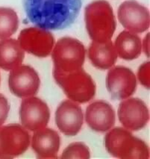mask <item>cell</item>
Returning a JSON list of instances; mask_svg holds the SVG:
<instances>
[{
	"label": "cell",
	"instance_id": "22",
	"mask_svg": "<svg viewBox=\"0 0 150 159\" xmlns=\"http://www.w3.org/2000/svg\"><path fill=\"white\" fill-rule=\"evenodd\" d=\"M10 111V104L8 99L0 93V126L5 123Z\"/></svg>",
	"mask_w": 150,
	"mask_h": 159
},
{
	"label": "cell",
	"instance_id": "20",
	"mask_svg": "<svg viewBox=\"0 0 150 159\" xmlns=\"http://www.w3.org/2000/svg\"><path fill=\"white\" fill-rule=\"evenodd\" d=\"M90 158V152L88 146L82 142L70 143L63 151L61 158L88 159Z\"/></svg>",
	"mask_w": 150,
	"mask_h": 159
},
{
	"label": "cell",
	"instance_id": "18",
	"mask_svg": "<svg viewBox=\"0 0 150 159\" xmlns=\"http://www.w3.org/2000/svg\"><path fill=\"white\" fill-rule=\"evenodd\" d=\"M25 51L18 40L6 38L0 40V68L10 71L23 64Z\"/></svg>",
	"mask_w": 150,
	"mask_h": 159
},
{
	"label": "cell",
	"instance_id": "7",
	"mask_svg": "<svg viewBox=\"0 0 150 159\" xmlns=\"http://www.w3.org/2000/svg\"><path fill=\"white\" fill-rule=\"evenodd\" d=\"M17 40L24 51L38 58L49 56L55 45L52 34L49 30L39 27L23 29Z\"/></svg>",
	"mask_w": 150,
	"mask_h": 159
},
{
	"label": "cell",
	"instance_id": "1",
	"mask_svg": "<svg viewBox=\"0 0 150 159\" xmlns=\"http://www.w3.org/2000/svg\"><path fill=\"white\" fill-rule=\"evenodd\" d=\"M28 19L46 30H63L76 20L82 0H23Z\"/></svg>",
	"mask_w": 150,
	"mask_h": 159
},
{
	"label": "cell",
	"instance_id": "16",
	"mask_svg": "<svg viewBox=\"0 0 150 159\" xmlns=\"http://www.w3.org/2000/svg\"><path fill=\"white\" fill-rule=\"evenodd\" d=\"M88 55L93 65L102 70L111 68L117 60V54L111 40L102 43L92 41L89 46Z\"/></svg>",
	"mask_w": 150,
	"mask_h": 159
},
{
	"label": "cell",
	"instance_id": "2",
	"mask_svg": "<svg viewBox=\"0 0 150 159\" xmlns=\"http://www.w3.org/2000/svg\"><path fill=\"white\" fill-rule=\"evenodd\" d=\"M84 22L90 38L99 43L111 40L116 28L114 11L105 0H96L87 5Z\"/></svg>",
	"mask_w": 150,
	"mask_h": 159
},
{
	"label": "cell",
	"instance_id": "9",
	"mask_svg": "<svg viewBox=\"0 0 150 159\" xmlns=\"http://www.w3.org/2000/svg\"><path fill=\"white\" fill-rule=\"evenodd\" d=\"M119 120L125 129L136 132L143 129L149 120L147 105L139 98H126L120 103L117 110Z\"/></svg>",
	"mask_w": 150,
	"mask_h": 159
},
{
	"label": "cell",
	"instance_id": "15",
	"mask_svg": "<svg viewBox=\"0 0 150 159\" xmlns=\"http://www.w3.org/2000/svg\"><path fill=\"white\" fill-rule=\"evenodd\" d=\"M31 148L38 158H56L60 149L61 138L52 129L44 128L34 132Z\"/></svg>",
	"mask_w": 150,
	"mask_h": 159
},
{
	"label": "cell",
	"instance_id": "10",
	"mask_svg": "<svg viewBox=\"0 0 150 159\" xmlns=\"http://www.w3.org/2000/svg\"><path fill=\"white\" fill-rule=\"evenodd\" d=\"M106 88L114 100L130 97L137 88V79L132 70L123 66L110 68L106 76Z\"/></svg>",
	"mask_w": 150,
	"mask_h": 159
},
{
	"label": "cell",
	"instance_id": "14",
	"mask_svg": "<svg viewBox=\"0 0 150 159\" xmlns=\"http://www.w3.org/2000/svg\"><path fill=\"white\" fill-rule=\"evenodd\" d=\"M85 120L92 130L97 132H107L115 124V111L107 102L95 101L87 108Z\"/></svg>",
	"mask_w": 150,
	"mask_h": 159
},
{
	"label": "cell",
	"instance_id": "19",
	"mask_svg": "<svg viewBox=\"0 0 150 159\" xmlns=\"http://www.w3.org/2000/svg\"><path fill=\"white\" fill-rule=\"evenodd\" d=\"M19 28V18L14 9L0 8V40L9 38Z\"/></svg>",
	"mask_w": 150,
	"mask_h": 159
},
{
	"label": "cell",
	"instance_id": "23",
	"mask_svg": "<svg viewBox=\"0 0 150 159\" xmlns=\"http://www.w3.org/2000/svg\"><path fill=\"white\" fill-rule=\"evenodd\" d=\"M142 49L147 58H149V34L148 33L144 38L143 42L142 43Z\"/></svg>",
	"mask_w": 150,
	"mask_h": 159
},
{
	"label": "cell",
	"instance_id": "6",
	"mask_svg": "<svg viewBox=\"0 0 150 159\" xmlns=\"http://www.w3.org/2000/svg\"><path fill=\"white\" fill-rule=\"evenodd\" d=\"M30 134L22 125L0 126V158H14L23 155L30 145Z\"/></svg>",
	"mask_w": 150,
	"mask_h": 159
},
{
	"label": "cell",
	"instance_id": "21",
	"mask_svg": "<svg viewBox=\"0 0 150 159\" xmlns=\"http://www.w3.org/2000/svg\"><path fill=\"white\" fill-rule=\"evenodd\" d=\"M150 63L144 62L140 66L138 70V79L140 84L144 88L149 89L150 88Z\"/></svg>",
	"mask_w": 150,
	"mask_h": 159
},
{
	"label": "cell",
	"instance_id": "3",
	"mask_svg": "<svg viewBox=\"0 0 150 159\" xmlns=\"http://www.w3.org/2000/svg\"><path fill=\"white\" fill-rule=\"evenodd\" d=\"M105 147L108 152L120 159H149V149L143 140L122 127L112 129L105 134Z\"/></svg>",
	"mask_w": 150,
	"mask_h": 159
},
{
	"label": "cell",
	"instance_id": "11",
	"mask_svg": "<svg viewBox=\"0 0 150 159\" xmlns=\"http://www.w3.org/2000/svg\"><path fill=\"white\" fill-rule=\"evenodd\" d=\"M40 80L38 73L29 65H20L10 70L8 86L11 92L19 98L34 96L38 92Z\"/></svg>",
	"mask_w": 150,
	"mask_h": 159
},
{
	"label": "cell",
	"instance_id": "12",
	"mask_svg": "<svg viewBox=\"0 0 150 159\" xmlns=\"http://www.w3.org/2000/svg\"><path fill=\"white\" fill-rule=\"evenodd\" d=\"M120 23L128 31L139 34L148 30L150 25L149 11L135 0H127L117 11Z\"/></svg>",
	"mask_w": 150,
	"mask_h": 159
},
{
	"label": "cell",
	"instance_id": "8",
	"mask_svg": "<svg viewBox=\"0 0 150 159\" xmlns=\"http://www.w3.org/2000/svg\"><path fill=\"white\" fill-rule=\"evenodd\" d=\"M50 119V110L47 104L40 98H23L20 108L21 124L27 130L36 132L46 128Z\"/></svg>",
	"mask_w": 150,
	"mask_h": 159
},
{
	"label": "cell",
	"instance_id": "17",
	"mask_svg": "<svg viewBox=\"0 0 150 159\" xmlns=\"http://www.w3.org/2000/svg\"><path fill=\"white\" fill-rule=\"evenodd\" d=\"M114 45L117 56L124 60H134L141 55V39L137 34L128 30L118 34Z\"/></svg>",
	"mask_w": 150,
	"mask_h": 159
},
{
	"label": "cell",
	"instance_id": "4",
	"mask_svg": "<svg viewBox=\"0 0 150 159\" xmlns=\"http://www.w3.org/2000/svg\"><path fill=\"white\" fill-rule=\"evenodd\" d=\"M52 74L55 82L70 100L82 104L88 102L95 96V82L82 67L67 73L53 69Z\"/></svg>",
	"mask_w": 150,
	"mask_h": 159
},
{
	"label": "cell",
	"instance_id": "5",
	"mask_svg": "<svg viewBox=\"0 0 150 159\" xmlns=\"http://www.w3.org/2000/svg\"><path fill=\"white\" fill-rule=\"evenodd\" d=\"M51 54L54 64L53 69L67 73L82 67L86 49L78 39L64 37L56 42Z\"/></svg>",
	"mask_w": 150,
	"mask_h": 159
},
{
	"label": "cell",
	"instance_id": "13",
	"mask_svg": "<svg viewBox=\"0 0 150 159\" xmlns=\"http://www.w3.org/2000/svg\"><path fill=\"white\" fill-rule=\"evenodd\" d=\"M84 123L82 109L77 102L67 99L58 105L55 111V123L59 130L66 136H75Z\"/></svg>",
	"mask_w": 150,
	"mask_h": 159
}]
</instances>
